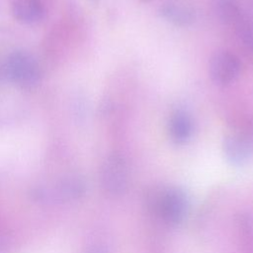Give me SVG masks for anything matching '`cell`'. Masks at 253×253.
<instances>
[{
	"label": "cell",
	"mask_w": 253,
	"mask_h": 253,
	"mask_svg": "<svg viewBox=\"0 0 253 253\" xmlns=\"http://www.w3.org/2000/svg\"><path fill=\"white\" fill-rule=\"evenodd\" d=\"M149 207L165 222L178 224L187 214L188 198L181 189H162L150 196Z\"/></svg>",
	"instance_id": "6da1fadb"
},
{
	"label": "cell",
	"mask_w": 253,
	"mask_h": 253,
	"mask_svg": "<svg viewBox=\"0 0 253 253\" xmlns=\"http://www.w3.org/2000/svg\"><path fill=\"white\" fill-rule=\"evenodd\" d=\"M5 74L10 81L25 88L35 86L41 77L40 65L27 51L12 52L5 62Z\"/></svg>",
	"instance_id": "7a4b0ae2"
},
{
	"label": "cell",
	"mask_w": 253,
	"mask_h": 253,
	"mask_svg": "<svg viewBox=\"0 0 253 253\" xmlns=\"http://www.w3.org/2000/svg\"><path fill=\"white\" fill-rule=\"evenodd\" d=\"M226 159L234 165L246 163L253 155V124L237 126L225 135L222 143Z\"/></svg>",
	"instance_id": "3957f363"
},
{
	"label": "cell",
	"mask_w": 253,
	"mask_h": 253,
	"mask_svg": "<svg viewBox=\"0 0 253 253\" xmlns=\"http://www.w3.org/2000/svg\"><path fill=\"white\" fill-rule=\"evenodd\" d=\"M100 181L102 188L108 194L113 196L123 194L128 181V170L125 159L118 154L107 157L101 167Z\"/></svg>",
	"instance_id": "277c9868"
},
{
	"label": "cell",
	"mask_w": 253,
	"mask_h": 253,
	"mask_svg": "<svg viewBox=\"0 0 253 253\" xmlns=\"http://www.w3.org/2000/svg\"><path fill=\"white\" fill-rule=\"evenodd\" d=\"M240 71V62L236 55L229 51H218L210 61V75L217 85H228L233 82Z\"/></svg>",
	"instance_id": "5b68a950"
},
{
	"label": "cell",
	"mask_w": 253,
	"mask_h": 253,
	"mask_svg": "<svg viewBox=\"0 0 253 253\" xmlns=\"http://www.w3.org/2000/svg\"><path fill=\"white\" fill-rule=\"evenodd\" d=\"M160 16L177 27H188L195 21L196 14L192 6L181 0H168L159 8Z\"/></svg>",
	"instance_id": "8992f818"
},
{
	"label": "cell",
	"mask_w": 253,
	"mask_h": 253,
	"mask_svg": "<svg viewBox=\"0 0 253 253\" xmlns=\"http://www.w3.org/2000/svg\"><path fill=\"white\" fill-rule=\"evenodd\" d=\"M168 132L173 142H187L193 133V121L190 115L183 110L174 111L168 122Z\"/></svg>",
	"instance_id": "52a82bcc"
},
{
	"label": "cell",
	"mask_w": 253,
	"mask_h": 253,
	"mask_svg": "<svg viewBox=\"0 0 253 253\" xmlns=\"http://www.w3.org/2000/svg\"><path fill=\"white\" fill-rule=\"evenodd\" d=\"M86 191L84 181L77 176L66 177L57 183L50 193L58 202H70L81 198Z\"/></svg>",
	"instance_id": "ba28073f"
},
{
	"label": "cell",
	"mask_w": 253,
	"mask_h": 253,
	"mask_svg": "<svg viewBox=\"0 0 253 253\" xmlns=\"http://www.w3.org/2000/svg\"><path fill=\"white\" fill-rule=\"evenodd\" d=\"M12 12L19 22L34 24L42 19L44 9L42 0H13Z\"/></svg>",
	"instance_id": "9c48e42d"
},
{
	"label": "cell",
	"mask_w": 253,
	"mask_h": 253,
	"mask_svg": "<svg viewBox=\"0 0 253 253\" xmlns=\"http://www.w3.org/2000/svg\"><path fill=\"white\" fill-rule=\"evenodd\" d=\"M217 14L225 24L239 23L241 10L238 0H217Z\"/></svg>",
	"instance_id": "30bf717a"
},
{
	"label": "cell",
	"mask_w": 253,
	"mask_h": 253,
	"mask_svg": "<svg viewBox=\"0 0 253 253\" xmlns=\"http://www.w3.org/2000/svg\"><path fill=\"white\" fill-rule=\"evenodd\" d=\"M241 38L247 49L253 52V22H245L241 25Z\"/></svg>",
	"instance_id": "8fae6325"
},
{
	"label": "cell",
	"mask_w": 253,
	"mask_h": 253,
	"mask_svg": "<svg viewBox=\"0 0 253 253\" xmlns=\"http://www.w3.org/2000/svg\"><path fill=\"white\" fill-rule=\"evenodd\" d=\"M86 253H107V251L101 246H92L86 251Z\"/></svg>",
	"instance_id": "7c38bea8"
},
{
	"label": "cell",
	"mask_w": 253,
	"mask_h": 253,
	"mask_svg": "<svg viewBox=\"0 0 253 253\" xmlns=\"http://www.w3.org/2000/svg\"><path fill=\"white\" fill-rule=\"evenodd\" d=\"M0 253H5V245L0 241Z\"/></svg>",
	"instance_id": "4fadbf2b"
}]
</instances>
